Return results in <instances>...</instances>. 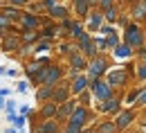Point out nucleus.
Segmentation results:
<instances>
[{"instance_id": "37998d69", "label": "nucleus", "mask_w": 146, "mask_h": 133, "mask_svg": "<svg viewBox=\"0 0 146 133\" xmlns=\"http://www.w3.org/2000/svg\"><path fill=\"white\" fill-rule=\"evenodd\" d=\"M7 77H18V70H14V68H7Z\"/></svg>"}, {"instance_id": "3c124183", "label": "nucleus", "mask_w": 146, "mask_h": 133, "mask_svg": "<svg viewBox=\"0 0 146 133\" xmlns=\"http://www.w3.org/2000/svg\"><path fill=\"white\" fill-rule=\"evenodd\" d=\"M94 133H99V131H97V129H94Z\"/></svg>"}, {"instance_id": "6e6552de", "label": "nucleus", "mask_w": 146, "mask_h": 133, "mask_svg": "<svg viewBox=\"0 0 146 133\" xmlns=\"http://www.w3.org/2000/svg\"><path fill=\"white\" fill-rule=\"evenodd\" d=\"M97 111L101 115H117L121 111V95H112L110 99H106V102H99Z\"/></svg>"}, {"instance_id": "0eeeda50", "label": "nucleus", "mask_w": 146, "mask_h": 133, "mask_svg": "<svg viewBox=\"0 0 146 133\" xmlns=\"http://www.w3.org/2000/svg\"><path fill=\"white\" fill-rule=\"evenodd\" d=\"M135 117H137V113H135V108H121L119 113L115 115V120H112V124L117 126V131H126L128 126L135 122Z\"/></svg>"}, {"instance_id": "4468645a", "label": "nucleus", "mask_w": 146, "mask_h": 133, "mask_svg": "<svg viewBox=\"0 0 146 133\" xmlns=\"http://www.w3.org/2000/svg\"><path fill=\"white\" fill-rule=\"evenodd\" d=\"M88 86H90L88 77L83 75V72H81V75H76L72 81H70V93H72V97H79L83 90H88Z\"/></svg>"}, {"instance_id": "f3484780", "label": "nucleus", "mask_w": 146, "mask_h": 133, "mask_svg": "<svg viewBox=\"0 0 146 133\" xmlns=\"http://www.w3.org/2000/svg\"><path fill=\"white\" fill-rule=\"evenodd\" d=\"M88 34L90 32H99V27L104 25V14L99 11V9H90V14H88Z\"/></svg>"}, {"instance_id": "58836bf2", "label": "nucleus", "mask_w": 146, "mask_h": 133, "mask_svg": "<svg viewBox=\"0 0 146 133\" xmlns=\"http://www.w3.org/2000/svg\"><path fill=\"white\" fill-rule=\"evenodd\" d=\"M40 2H43V7H45L47 11H50L52 7H56V5H58V0H40Z\"/></svg>"}, {"instance_id": "9b49d317", "label": "nucleus", "mask_w": 146, "mask_h": 133, "mask_svg": "<svg viewBox=\"0 0 146 133\" xmlns=\"http://www.w3.org/2000/svg\"><path fill=\"white\" fill-rule=\"evenodd\" d=\"M18 23H20V29H23V32H38V29H40V16L29 14V11H23Z\"/></svg>"}, {"instance_id": "6ab92c4d", "label": "nucleus", "mask_w": 146, "mask_h": 133, "mask_svg": "<svg viewBox=\"0 0 146 133\" xmlns=\"http://www.w3.org/2000/svg\"><path fill=\"white\" fill-rule=\"evenodd\" d=\"M72 9L74 14H76V18L79 20H86L88 18V14H90V0H72Z\"/></svg>"}, {"instance_id": "f257e3e1", "label": "nucleus", "mask_w": 146, "mask_h": 133, "mask_svg": "<svg viewBox=\"0 0 146 133\" xmlns=\"http://www.w3.org/2000/svg\"><path fill=\"white\" fill-rule=\"evenodd\" d=\"M146 32L142 25H137V23H128L126 27H124V45L130 47L133 52H137V50H142L146 47Z\"/></svg>"}, {"instance_id": "cd10ccee", "label": "nucleus", "mask_w": 146, "mask_h": 133, "mask_svg": "<svg viewBox=\"0 0 146 133\" xmlns=\"http://www.w3.org/2000/svg\"><path fill=\"white\" fill-rule=\"evenodd\" d=\"M94 129H97L99 133H119V131H117V126L112 124V120H110V122H101V124H97Z\"/></svg>"}, {"instance_id": "9d476101", "label": "nucleus", "mask_w": 146, "mask_h": 133, "mask_svg": "<svg viewBox=\"0 0 146 133\" xmlns=\"http://www.w3.org/2000/svg\"><path fill=\"white\" fill-rule=\"evenodd\" d=\"M68 99H72V93H70V81L65 79H61L58 84L54 86V93H52V102H54L56 106L58 104H63V102H68Z\"/></svg>"}, {"instance_id": "412c9836", "label": "nucleus", "mask_w": 146, "mask_h": 133, "mask_svg": "<svg viewBox=\"0 0 146 133\" xmlns=\"http://www.w3.org/2000/svg\"><path fill=\"white\" fill-rule=\"evenodd\" d=\"M54 117H56V104L54 102H45L40 106V111H38V122L40 120H54Z\"/></svg>"}, {"instance_id": "8fccbe9b", "label": "nucleus", "mask_w": 146, "mask_h": 133, "mask_svg": "<svg viewBox=\"0 0 146 133\" xmlns=\"http://www.w3.org/2000/svg\"><path fill=\"white\" fill-rule=\"evenodd\" d=\"M126 2H135V0H126Z\"/></svg>"}, {"instance_id": "b1692460", "label": "nucleus", "mask_w": 146, "mask_h": 133, "mask_svg": "<svg viewBox=\"0 0 146 133\" xmlns=\"http://www.w3.org/2000/svg\"><path fill=\"white\" fill-rule=\"evenodd\" d=\"M70 32H72V36L79 41V38L86 34V29H83V20H79V18H74L72 20V27H70Z\"/></svg>"}, {"instance_id": "39448f33", "label": "nucleus", "mask_w": 146, "mask_h": 133, "mask_svg": "<svg viewBox=\"0 0 146 133\" xmlns=\"http://www.w3.org/2000/svg\"><path fill=\"white\" fill-rule=\"evenodd\" d=\"M88 90H90V95L94 97V99H99V102H106V99H110V97L115 95V90L106 84V79H94V81H90Z\"/></svg>"}, {"instance_id": "c756f323", "label": "nucleus", "mask_w": 146, "mask_h": 133, "mask_svg": "<svg viewBox=\"0 0 146 133\" xmlns=\"http://www.w3.org/2000/svg\"><path fill=\"white\" fill-rule=\"evenodd\" d=\"M101 14H104V20H108L110 25H112V23H117V18H119V16H117V5H115V7H110V9H106V11H101Z\"/></svg>"}, {"instance_id": "7c9ffc66", "label": "nucleus", "mask_w": 146, "mask_h": 133, "mask_svg": "<svg viewBox=\"0 0 146 133\" xmlns=\"http://www.w3.org/2000/svg\"><path fill=\"white\" fill-rule=\"evenodd\" d=\"M92 43H94L97 52H99V50H101V52L108 50V43H106V38H104V36H92Z\"/></svg>"}, {"instance_id": "5701e85b", "label": "nucleus", "mask_w": 146, "mask_h": 133, "mask_svg": "<svg viewBox=\"0 0 146 133\" xmlns=\"http://www.w3.org/2000/svg\"><path fill=\"white\" fill-rule=\"evenodd\" d=\"M43 68H45V65H43L40 61H29V63L25 65V75L29 77L32 81H36V77L40 75V70H43Z\"/></svg>"}, {"instance_id": "de8ad7c7", "label": "nucleus", "mask_w": 146, "mask_h": 133, "mask_svg": "<svg viewBox=\"0 0 146 133\" xmlns=\"http://www.w3.org/2000/svg\"><path fill=\"white\" fill-rule=\"evenodd\" d=\"M2 108H5V99L0 97V111H2Z\"/></svg>"}, {"instance_id": "f704fd0d", "label": "nucleus", "mask_w": 146, "mask_h": 133, "mask_svg": "<svg viewBox=\"0 0 146 133\" xmlns=\"http://www.w3.org/2000/svg\"><path fill=\"white\" fill-rule=\"evenodd\" d=\"M106 43H108L110 50H115V47L119 45V36H117V32H115V34H110V36H106Z\"/></svg>"}, {"instance_id": "4be33fe9", "label": "nucleus", "mask_w": 146, "mask_h": 133, "mask_svg": "<svg viewBox=\"0 0 146 133\" xmlns=\"http://www.w3.org/2000/svg\"><path fill=\"white\" fill-rule=\"evenodd\" d=\"M52 93H54V86H38L36 88V102L38 104L52 102Z\"/></svg>"}, {"instance_id": "72a5a7b5", "label": "nucleus", "mask_w": 146, "mask_h": 133, "mask_svg": "<svg viewBox=\"0 0 146 133\" xmlns=\"http://www.w3.org/2000/svg\"><path fill=\"white\" fill-rule=\"evenodd\" d=\"M135 77L139 79V81H146V63H137V68H135Z\"/></svg>"}, {"instance_id": "4c0bfd02", "label": "nucleus", "mask_w": 146, "mask_h": 133, "mask_svg": "<svg viewBox=\"0 0 146 133\" xmlns=\"http://www.w3.org/2000/svg\"><path fill=\"white\" fill-rule=\"evenodd\" d=\"M99 29H101V36H110V34H115V27H112V25H101Z\"/></svg>"}, {"instance_id": "f03ea898", "label": "nucleus", "mask_w": 146, "mask_h": 133, "mask_svg": "<svg viewBox=\"0 0 146 133\" xmlns=\"http://www.w3.org/2000/svg\"><path fill=\"white\" fill-rule=\"evenodd\" d=\"M110 70V61L108 57H104V54H97L94 59L88 61V68H86V72L83 75L88 77V81H94V79H104V75Z\"/></svg>"}, {"instance_id": "20e7f679", "label": "nucleus", "mask_w": 146, "mask_h": 133, "mask_svg": "<svg viewBox=\"0 0 146 133\" xmlns=\"http://www.w3.org/2000/svg\"><path fill=\"white\" fill-rule=\"evenodd\" d=\"M128 79H130L128 68H115V70H108V72H106V84H108L112 90H115V88H124L128 84Z\"/></svg>"}, {"instance_id": "393cba45", "label": "nucleus", "mask_w": 146, "mask_h": 133, "mask_svg": "<svg viewBox=\"0 0 146 133\" xmlns=\"http://www.w3.org/2000/svg\"><path fill=\"white\" fill-rule=\"evenodd\" d=\"M112 52H115V57H117V59H130V57H133V50H130V47H126L124 43H119Z\"/></svg>"}, {"instance_id": "ddd939ff", "label": "nucleus", "mask_w": 146, "mask_h": 133, "mask_svg": "<svg viewBox=\"0 0 146 133\" xmlns=\"http://www.w3.org/2000/svg\"><path fill=\"white\" fill-rule=\"evenodd\" d=\"M32 133H61V124L56 120H40L34 124Z\"/></svg>"}, {"instance_id": "09e8293b", "label": "nucleus", "mask_w": 146, "mask_h": 133, "mask_svg": "<svg viewBox=\"0 0 146 133\" xmlns=\"http://www.w3.org/2000/svg\"><path fill=\"white\" fill-rule=\"evenodd\" d=\"M7 36V32H5V29H0V38H5Z\"/></svg>"}, {"instance_id": "c85d7f7f", "label": "nucleus", "mask_w": 146, "mask_h": 133, "mask_svg": "<svg viewBox=\"0 0 146 133\" xmlns=\"http://www.w3.org/2000/svg\"><path fill=\"white\" fill-rule=\"evenodd\" d=\"M52 50V41H38L36 45L32 47V52H36V54H40V52H50Z\"/></svg>"}, {"instance_id": "f8f14e48", "label": "nucleus", "mask_w": 146, "mask_h": 133, "mask_svg": "<svg viewBox=\"0 0 146 133\" xmlns=\"http://www.w3.org/2000/svg\"><path fill=\"white\" fill-rule=\"evenodd\" d=\"M79 104H76V99H68V102H63V104H58L56 106V122L61 124V122H68L70 120V115H72V111L76 108Z\"/></svg>"}, {"instance_id": "c9c22d12", "label": "nucleus", "mask_w": 146, "mask_h": 133, "mask_svg": "<svg viewBox=\"0 0 146 133\" xmlns=\"http://www.w3.org/2000/svg\"><path fill=\"white\" fill-rule=\"evenodd\" d=\"M5 108H7L9 117H11V115H16V102H14V99H5Z\"/></svg>"}, {"instance_id": "a18cd8bd", "label": "nucleus", "mask_w": 146, "mask_h": 133, "mask_svg": "<svg viewBox=\"0 0 146 133\" xmlns=\"http://www.w3.org/2000/svg\"><path fill=\"white\" fill-rule=\"evenodd\" d=\"M5 133H18V131H16L14 126H7V129H5Z\"/></svg>"}, {"instance_id": "a19ab883", "label": "nucleus", "mask_w": 146, "mask_h": 133, "mask_svg": "<svg viewBox=\"0 0 146 133\" xmlns=\"http://www.w3.org/2000/svg\"><path fill=\"white\" fill-rule=\"evenodd\" d=\"M29 113H32V106H29V104H23V106H20V113H18V115H25V117H27Z\"/></svg>"}, {"instance_id": "2eb2a0df", "label": "nucleus", "mask_w": 146, "mask_h": 133, "mask_svg": "<svg viewBox=\"0 0 146 133\" xmlns=\"http://www.w3.org/2000/svg\"><path fill=\"white\" fill-rule=\"evenodd\" d=\"M20 47H23V43H20V36L18 34H7V36L2 38V50H7L9 54L14 52V54H18Z\"/></svg>"}, {"instance_id": "dca6fc26", "label": "nucleus", "mask_w": 146, "mask_h": 133, "mask_svg": "<svg viewBox=\"0 0 146 133\" xmlns=\"http://www.w3.org/2000/svg\"><path fill=\"white\" fill-rule=\"evenodd\" d=\"M130 16H133V23H144L146 20V0H135L133 7H130Z\"/></svg>"}, {"instance_id": "1a4fd4ad", "label": "nucleus", "mask_w": 146, "mask_h": 133, "mask_svg": "<svg viewBox=\"0 0 146 133\" xmlns=\"http://www.w3.org/2000/svg\"><path fill=\"white\" fill-rule=\"evenodd\" d=\"M76 47H79V52L88 59V61H90V59H94L97 54H99V52H97V47H94V43H92V34H88V32H86L83 36L76 41Z\"/></svg>"}, {"instance_id": "49530a36", "label": "nucleus", "mask_w": 146, "mask_h": 133, "mask_svg": "<svg viewBox=\"0 0 146 133\" xmlns=\"http://www.w3.org/2000/svg\"><path fill=\"white\" fill-rule=\"evenodd\" d=\"M142 120H144V126H146V106H144V113H142Z\"/></svg>"}, {"instance_id": "c03bdc74", "label": "nucleus", "mask_w": 146, "mask_h": 133, "mask_svg": "<svg viewBox=\"0 0 146 133\" xmlns=\"http://www.w3.org/2000/svg\"><path fill=\"white\" fill-rule=\"evenodd\" d=\"M81 133H94V126H83V129H81Z\"/></svg>"}, {"instance_id": "473e14b6", "label": "nucleus", "mask_w": 146, "mask_h": 133, "mask_svg": "<svg viewBox=\"0 0 146 133\" xmlns=\"http://www.w3.org/2000/svg\"><path fill=\"white\" fill-rule=\"evenodd\" d=\"M115 2H117V0H97V7H94V9L106 11V9H110V7H115Z\"/></svg>"}, {"instance_id": "e433bc0d", "label": "nucleus", "mask_w": 146, "mask_h": 133, "mask_svg": "<svg viewBox=\"0 0 146 133\" xmlns=\"http://www.w3.org/2000/svg\"><path fill=\"white\" fill-rule=\"evenodd\" d=\"M61 133H81V129L74 126V124H65V126L61 129Z\"/></svg>"}, {"instance_id": "423d86ee", "label": "nucleus", "mask_w": 146, "mask_h": 133, "mask_svg": "<svg viewBox=\"0 0 146 133\" xmlns=\"http://www.w3.org/2000/svg\"><path fill=\"white\" fill-rule=\"evenodd\" d=\"M92 122V113L90 108H86V106H76L70 115V120H68V124H74V126H79V129H83V126H88Z\"/></svg>"}, {"instance_id": "aec40b11", "label": "nucleus", "mask_w": 146, "mask_h": 133, "mask_svg": "<svg viewBox=\"0 0 146 133\" xmlns=\"http://www.w3.org/2000/svg\"><path fill=\"white\" fill-rule=\"evenodd\" d=\"M47 14H50V16H47L50 20H63V18H70V9H68L65 5H61V2H58L56 7H52Z\"/></svg>"}, {"instance_id": "a878e982", "label": "nucleus", "mask_w": 146, "mask_h": 133, "mask_svg": "<svg viewBox=\"0 0 146 133\" xmlns=\"http://www.w3.org/2000/svg\"><path fill=\"white\" fill-rule=\"evenodd\" d=\"M133 106H137V108H144L146 106V86L137 88V95H135V104Z\"/></svg>"}, {"instance_id": "bb28decb", "label": "nucleus", "mask_w": 146, "mask_h": 133, "mask_svg": "<svg viewBox=\"0 0 146 133\" xmlns=\"http://www.w3.org/2000/svg\"><path fill=\"white\" fill-rule=\"evenodd\" d=\"M9 122H11V126H14V129L20 133L23 129H25V122H27V117H25V115H11V117H9Z\"/></svg>"}, {"instance_id": "a211bd4d", "label": "nucleus", "mask_w": 146, "mask_h": 133, "mask_svg": "<svg viewBox=\"0 0 146 133\" xmlns=\"http://www.w3.org/2000/svg\"><path fill=\"white\" fill-rule=\"evenodd\" d=\"M68 61H70V70H72V72H79V75H81V72H86V68H88V59L83 57L81 52L72 54Z\"/></svg>"}, {"instance_id": "ea45409f", "label": "nucleus", "mask_w": 146, "mask_h": 133, "mask_svg": "<svg viewBox=\"0 0 146 133\" xmlns=\"http://www.w3.org/2000/svg\"><path fill=\"white\" fill-rule=\"evenodd\" d=\"M27 2H29V0H9V5H11V7H25V5H27Z\"/></svg>"}, {"instance_id": "2f4dec72", "label": "nucleus", "mask_w": 146, "mask_h": 133, "mask_svg": "<svg viewBox=\"0 0 146 133\" xmlns=\"http://www.w3.org/2000/svg\"><path fill=\"white\" fill-rule=\"evenodd\" d=\"M90 99H92L90 90H83V93L79 95V102H76V104H79V106H86V108H88V106H90Z\"/></svg>"}, {"instance_id": "7ed1b4c3", "label": "nucleus", "mask_w": 146, "mask_h": 133, "mask_svg": "<svg viewBox=\"0 0 146 133\" xmlns=\"http://www.w3.org/2000/svg\"><path fill=\"white\" fill-rule=\"evenodd\" d=\"M61 79H63V68L58 63H50V65H45L40 70V75L36 77L34 84H36V88L38 86H56Z\"/></svg>"}, {"instance_id": "79ce46f5", "label": "nucleus", "mask_w": 146, "mask_h": 133, "mask_svg": "<svg viewBox=\"0 0 146 133\" xmlns=\"http://www.w3.org/2000/svg\"><path fill=\"white\" fill-rule=\"evenodd\" d=\"M16 86H18V90H20V93H27V90H29V84H27V81H18Z\"/></svg>"}]
</instances>
